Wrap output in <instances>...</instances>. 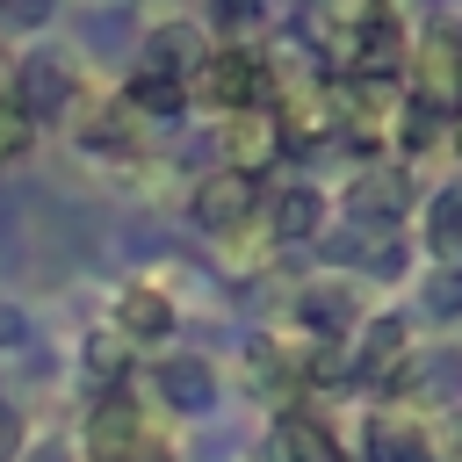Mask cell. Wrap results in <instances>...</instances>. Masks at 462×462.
I'll list each match as a JSON object with an SVG mask.
<instances>
[{
    "mask_svg": "<svg viewBox=\"0 0 462 462\" xmlns=\"http://www.w3.org/2000/svg\"><path fill=\"white\" fill-rule=\"evenodd\" d=\"M411 108L433 123V116H462V29L455 22H433L419 58H411Z\"/></svg>",
    "mask_w": 462,
    "mask_h": 462,
    "instance_id": "1",
    "label": "cell"
},
{
    "mask_svg": "<svg viewBox=\"0 0 462 462\" xmlns=\"http://www.w3.org/2000/svg\"><path fill=\"white\" fill-rule=\"evenodd\" d=\"M87 455L94 462H166V448L144 433V411L130 397H101L87 411Z\"/></svg>",
    "mask_w": 462,
    "mask_h": 462,
    "instance_id": "2",
    "label": "cell"
},
{
    "mask_svg": "<svg viewBox=\"0 0 462 462\" xmlns=\"http://www.w3.org/2000/svg\"><path fill=\"white\" fill-rule=\"evenodd\" d=\"M72 65L58 58V51H29L22 65H14V108L29 116V123H43V116H65V101H72Z\"/></svg>",
    "mask_w": 462,
    "mask_h": 462,
    "instance_id": "3",
    "label": "cell"
},
{
    "mask_svg": "<svg viewBox=\"0 0 462 462\" xmlns=\"http://www.w3.org/2000/svg\"><path fill=\"white\" fill-rule=\"evenodd\" d=\"M202 87H209V101H217L224 116H238V108H260V94H267V65H260L253 51H209V65H202Z\"/></svg>",
    "mask_w": 462,
    "mask_h": 462,
    "instance_id": "4",
    "label": "cell"
},
{
    "mask_svg": "<svg viewBox=\"0 0 462 462\" xmlns=\"http://www.w3.org/2000/svg\"><path fill=\"white\" fill-rule=\"evenodd\" d=\"M245 217H253V180L245 173H202V188H195V224L202 231H245Z\"/></svg>",
    "mask_w": 462,
    "mask_h": 462,
    "instance_id": "5",
    "label": "cell"
},
{
    "mask_svg": "<svg viewBox=\"0 0 462 462\" xmlns=\"http://www.w3.org/2000/svg\"><path fill=\"white\" fill-rule=\"evenodd\" d=\"M224 152H231V173H260L274 152H282V130H274V116L267 108H238L231 123H224Z\"/></svg>",
    "mask_w": 462,
    "mask_h": 462,
    "instance_id": "6",
    "label": "cell"
},
{
    "mask_svg": "<svg viewBox=\"0 0 462 462\" xmlns=\"http://www.w3.org/2000/svg\"><path fill=\"white\" fill-rule=\"evenodd\" d=\"M152 383H159V397H166L173 411H209V404H217V375H209V361H195V354H166V361L152 368Z\"/></svg>",
    "mask_w": 462,
    "mask_h": 462,
    "instance_id": "7",
    "label": "cell"
},
{
    "mask_svg": "<svg viewBox=\"0 0 462 462\" xmlns=\"http://www.w3.org/2000/svg\"><path fill=\"white\" fill-rule=\"evenodd\" d=\"M195 65H209V43H202L195 22H166V29H152V43H144V72L180 79V72H195Z\"/></svg>",
    "mask_w": 462,
    "mask_h": 462,
    "instance_id": "8",
    "label": "cell"
},
{
    "mask_svg": "<svg viewBox=\"0 0 462 462\" xmlns=\"http://www.w3.org/2000/svg\"><path fill=\"white\" fill-rule=\"evenodd\" d=\"M116 325H123L130 339H166V332H173V303H166L159 289L130 282V289L116 296Z\"/></svg>",
    "mask_w": 462,
    "mask_h": 462,
    "instance_id": "9",
    "label": "cell"
},
{
    "mask_svg": "<svg viewBox=\"0 0 462 462\" xmlns=\"http://www.w3.org/2000/svg\"><path fill=\"white\" fill-rule=\"evenodd\" d=\"M274 455H282V462H339V440H332L318 419L289 411V419L274 426Z\"/></svg>",
    "mask_w": 462,
    "mask_h": 462,
    "instance_id": "10",
    "label": "cell"
},
{
    "mask_svg": "<svg viewBox=\"0 0 462 462\" xmlns=\"http://www.w3.org/2000/svg\"><path fill=\"white\" fill-rule=\"evenodd\" d=\"M426 238H433V253L448 267H462V188H440L426 202Z\"/></svg>",
    "mask_w": 462,
    "mask_h": 462,
    "instance_id": "11",
    "label": "cell"
},
{
    "mask_svg": "<svg viewBox=\"0 0 462 462\" xmlns=\"http://www.w3.org/2000/svg\"><path fill=\"white\" fill-rule=\"evenodd\" d=\"M361 217H404V202H411V173H368V180H354V195H346Z\"/></svg>",
    "mask_w": 462,
    "mask_h": 462,
    "instance_id": "12",
    "label": "cell"
},
{
    "mask_svg": "<svg viewBox=\"0 0 462 462\" xmlns=\"http://www.w3.org/2000/svg\"><path fill=\"white\" fill-rule=\"evenodd\" d=\"M404 346H411V339H404V318H375L368 339H361V354H354V368H361V375H390V368L404 361Z\"/></svg>",
    "mask_w": 462,
    "mask_h": 462,
    "instance_id": "13",
    "label": "cell"
},
{
    "mask_svg": "<svg viewBox=\"0 0 462 462\" xmlns=\"http://www.w3.org/2000/svg\"><path fill=\"white\" fill-rule=\"evenodd\" d=\"M318 224H325V195L318 188H289L274 202V231L282 238H318Z\"/></svg>",
    "mask_w": 462,
    "mask_h": 462,
    "instance_id": "14",
    "label": "cell"
},
{
    "mask_svg": "<svg viewBox=\"0 0 462 462\" xmlns=\"http://www.w3.org/2000/svg\"><path fill=\"white\" fill-rule=\"evenodd\" d=\"M296 318H303L310 332H325V339H339V332L354 325V296H346V289H310V296L296 303Z\"/></svg>",
    "mask_w": 462,
    "mask_h": 462,
    "instance_id": "15",
    "label": "cell"
},
{
    "mask_svg": "<svg viewBox=\"0 0 462 462\" xmlns=\"http://www.w3.org/2000/svg\"><path fill=\"white\" fill-rule=\"evenodd\" d=\"M368 462H426V448H419V433H411L397 411H383V419L368 426Z\"/></svg>",
    "mask_w": 462,
    "mask_h": 462,
    "instance_id": "16",
    "label": "cell"
},
{
    "mask_svg": "<svg viewBox=\"0 0 462 462\" xmlns=\"http://www.w3.org/2000/svg\"><path fill=\"white\" fill-rule=\"evenodd\" d=\"M130 130H137L130 101H108V108H94V123H79V144H94V152H116V144H130Z\"/></svg>",
    "mask_w": 462,
    "mask_h": 462,
    "instance_id": "17",
    "label": "cell"
},
{
    "mask_svg": "<svg viewBox=\"0 0 462 462\" xmlns=\"http://www.w3.org/2000/svg\"><path fill=\"white\" fill-rule=\"evenodd\" d=\"M130 116H180V79L137 72V79H130Z\"/></svg>",
    "mask_w": 462,
    "mask_h": 462,
    "instance_id": "18",
    "label": "cell"
},
{
    "mask_svg": "<svg viewBox=\"0 0 462 462\" xmlns=\"http://www.w3.org/2000/svg\"><path fill=\"white\" fill-rule=\"evenodd\" d=\"M426 310H440V318L462 310V267H440V274L426 282Z\"/></svg>",
    "mask_w": 462,
    "mask_h": 462,
    "instance_id": "19",
    "label": "cell"
},
{
    "mask_svg": "<svg viewBox=\"0 0 462 462\" xmlns=\"http://www.w3.org/2000/svg\"><path fill=\"white\" fill-rule=\"evenodd\" d=\"M29 137H36V123H29V116L14 108V101H0V159H14V152H22Z\"/></svg>",
    "mask_w": 462,
    "mask_h": 462,
    "instance_id": "20",
    "label": "cell"
},
{
    "mask_svg": "<svg viewBox=\"0 0 462 462\" xmlns=\"http://www.w3.org/2000/svg\"><path fill=\"white\" fill-rule=\"evenodd\" d=\"M51 7H58V0H0V22H14V29H36V22H51Z\"/></svg>",
    "mask_w": 462,
    "mask_h": 462,
    "instance_id": "21",
    "label": "cell"
},
{
    "mask_svg": "<svg viewBox=\"0 0 462 462\" xmlns=\"http://www.w3.org/2000/svg\"><path fill=\"white\" fill-rule=\"evenodd\" d=\"M22 455V419H14V404H0V462H14Z\"/></svg>",
    "mask_w": 462,
    "mask_h": 462,
    "instance_id": "22",
    "label": "cell"
},
{
    "mask_svg": "<svg viewBox=\"0 0 462 462\" xmlns=\"http://www.w3.org/2000/svg\"><path fill=\"white\" fill-rule=\"evenodd\" d=\"M94 368L116 375V368H123V346H116V339H94Z\"/></svg>",
    "mask_w": 462,
    "mask_h": 462,
    "instance_id": "23",
    "label": "cell"
},
{
    "mask_svg": "<svg viewBox=\"0 0 462 462\" xmlns=\"http://www.w3.org/2000/svg\"><path fill=\"white\" fill-rule=\"evenodd\" d=\"M22 332H29V325H22V310H7V303H0V346H22Z\"/></svg>",
    "mask_w": 462,
    "mask_h": 462,
    "instance_id": "24",
    "label": "cell"
},
{
    "mask_svg": "<svg viewBox=\"0 0 462 462\" xmlns=\"http://www.w3.org/2000/svg\"><path fill=\"white\" fill-rule=\"evenodd\" d=\"M224 7V22H245V14H260V0H217Z\"/></svg>",
    "mask_w": 462,
    "mask_h": 462,
    "instance_id": "25",
    "label": "cell"
},
{
    "mask_svg": "<svg viewBox=\"0 0 462 462\" xmlns=\"http://www.w3.org/2000/svg\"><path fill=\"white\" fill-rule=\"evenodd\" d=\"M29 462H65V448H58V440H43V448H36Z\"/></svg>",
    "mask_w": 462,
    "mask_h": 462,
    "instance_id": "26",
    "label": "cell"
}]
</instances>
